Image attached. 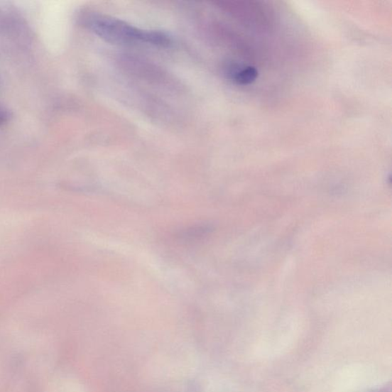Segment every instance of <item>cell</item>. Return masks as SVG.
<instances>
[{
	"label": "cell",
	"instance_id": "obj_1",
	"mask_svg": "<svg viewBox=\"0 0 392 392\" xmlns=\"http://www.w3.org/2000/svg\"><path fill=\"white\" fill-rule=\"evenodd\" d=\"M86 26L95 35L111 43L165 45L170 43L168 36L163 33L142 31L119 19L104 15L94 14L88 16L86 18Z\"/></svg>",
	"mask_w": 392,
	"mask_h": 392
},
{
	"label": "cell",
	"instance_id": "obj_2",
	"mask_svg": "<svg viewBox=\"0 0 392 392\" xmlns=\"http://www.w3.org/2000/svg\"><path fill=\"white\" fill-rule=\"evenodd\" d=\"M211 230L212 227L209 224H195L178 232L176 238L182 243L197 242L207 236Z\"/></svg>",
	"mask_w": 392,
	"mask_h": 392
},
{
	"label": "cell",
	"instance_id": "obj_3",
	"mask_svg": "<svg viewBox=\"0 0 392 392\" xmlns=\"http://www.w3.org/2000/svg\"><path fill=\"white\" fill-rule=\"evenodd\" d=\"M233 80L239 85H250L256 80L258 72L254 67H246L244 68H235L232 72Z\"/></svg>",
	"mask_w": 392,
	"mask_h": 392
},
{
	"label": "cell",
	"instance_id": "obj_4",
	"mask_svg": "<svg viewBox=\"0 0 392 392\" xmlns=\"http://www.w3.org/2000/svg\"><path fill=\"white\" fill-rule=\"evenodd\" d=\"M11 119V114L4 109L0 107V126L4 125Z\"/></svg>",
	"mask_w": 392,
	"mask_h": 392
}]
</instances>
